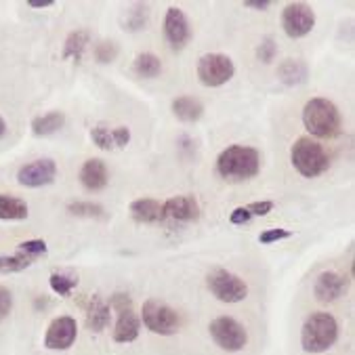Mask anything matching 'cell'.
Returning a JSON list of instances; mask_svg holds the SVG:
<instances>
[{
    "mask_svg": "<svg viewBox=\"0 0 355 355\" xmlns=\"http://www.w3.org/2000/svg\"><path fill=\"white\" fill-rule=\"evenodd\" d=\"M55 179H57V164L51 158L32 160L17 171V183L24 187H32V189L51 185Z\"/></svg>",
    "mask_w": 355,
    "mask_h": 355,
    "instance_id": "11",
    "label": "cell"
},
{
    "mask_svg": "<svg viewBox=\"0 0 355 355\" xmlns=\"http://www.w3.org/2000/svg\"><path fill=\"white\" fill-rule=\"evenodd\" d=\"M291 236H293V232L282 230V227H277V230H265V232H261L259 242L261 244H273V242H279V240H286Z\"/></svg>",
    "mask_w": 355,
    "mask_h": 355,
    "instance_id": "33",
    "label": "cell"
},
{
    "mask_svg": "<svg viewBox=\"0 0 355 355\" xmlns=\"http://www.w3.org/2000/svg\"><path fill=\"white\" fill-rule=\"evenodd\" d=\"M80 183L89 191H101L110 183V171L107 164L101 158H91L80 168Z\"/></svg>",
    "mask_w": 355,
    "mask_h": 355,
    "instance_id": "16",
    "label": "cell"
},
{
    "mask_svg": "<svg viewBox=\"0 0 355 355\" xmlns=\"http://www.w3.org/2000/svg\"><path fill=\"white\" fill-rule=\"evenodd\" d=\"M63 124H65V114L59 110H53V112H46L32 120V132L36 137H49V135H55L57 130H61Z\"/></svg>",
    "mask_w": 355,
    "mask_h": 355,
    "instance_id": "22",
    "label": "cell"
},
{
    "mask_svg": "<svg viewBox=\"0 0 355 355\" xmlns=\"http://www.w3.org/2000/svg\"><path fill=\"white\" fill-rule=\"evenodd\" d=\"M347 293V277L338 271H322L313 284V297L320 303H334Z\"/></svg>",
    "mask_w": 355,
    "mask_h": 355,
    "instance_id": "12",
    "label": "cell"
},
{
    "mask_svg": "<svg viewBox=\"0 0 355 355\" xmlns=\"http://www.w3.org/2000/svg\"><path fill=\"white\" fill-rule=\"evenodd\" d=\"M5 132H7V122H5V118L0 116V139L5 137Z\"/></svg>",
    "mask_w": 355,
    "mask_h": 355,
    "instance_id": "40",
    "label": "cell"
},
{
    "mask_svg": "<svg viewBox=\"0 0 355 355\" xmlns=\"http://www.w3.org/2000/svg\"><path fill=\"white\" fill-rule=\"evenodd\" d=\"M275 55H277V44H275V40H273L271 36L263 38L261 44L257 46V57H259L263 63H271V61L275 59Z\"/></svg>",
    "mask_w": 355,
    "mask_h": 355,
    "instance_id": "32",
    "label": "cell"
},
{
    "mask_svg": "<svg viewBox=\"0 0 355 355\" xmlns=\"http://www.w3.org/2000/svg\"><path fill=\"white\" fill-rule=\"evenodd\" d=\"M210 338L215 340V345L227 353H238L248 345V332L246 328L230 315H221L217 320H212L208 326Z\"/></svg>",
    "mask_w": 355,
    "mask_h": 355,
    "instance_id": "8",
    "label": "cell"
},
{
    "mask_svg": "<svg viewBox=\"0 0 355 355\" xmlns=\"http://www.w3.org/2000/svg\"><path fill=\"white\" fill-rule=\"evenodd\" d=\"M78 338V322L72 315L55 318L44 332V347L49 351H67Z\"/></svg>",
    "mask_w": 355,
    "mask_h": 355,
    "instance_id": "10",
    "label": "cell"
},
{
    "mask_svg": "<svg viewBox=\"0 0 355 355\" xmlns=\"http://www.w3.org/2000/svg\"><path fill=\"white\" fill-rule=\"evenodd\" d=\"M13 309V293L7 286H0V322L7 320Z\"/></svg>",
    "mask_w": 355,
    "mask_h": 355,
    "instance_id": "34",
    "label": "cell"
},
{
    "mask_svg": "<svg viewBox=\"0 0 355 355\" xmlns=\"http://www.w3.org/2000/svg\"><path fill=\"white\" fill-rule=\"evenodd\" d=\"M173 114L181 122H198L202 118V114H204V105L196 97L181 95V97H177L173 101Z\"/></svg>",
    "mask_w": 355,
    "mask_h": 355,
    "instance_id": "21",
    "label": "cell"
},
{
    "mask_svg": "<svg viewBox=\"0 0 355 355\" xmlns=\"http://www.w3.org/2000/svg\"><path fill=\"white\" fill-rule=\"evenodd\" d=\"M139 320L152 334H160V336H173V334H177V330L181 326L179 313L173 307H168L166 303H160L156 299H150L144 303Z\"/></svg>",
    "mask_w": 355,
    "mask_h": 355,
    "instance_id": "7",
    "label": "cell"
},
{
    "mask_svg": "<svg viewBox=\"0 0 355 355\" xmlns=\"http://www.w3.org/2000/svg\"><path fill=\"white\" fill-rule=\"evenodd\" d=\"M135 74L141 78H156L162 72V61L154 53H141L135 57Z\"/></svg>",
    "mask_w": 355,
    "mask_h": 355,
    "instance_id": "24",
    "label": "cell"
},
{
    "mask_svg": "<svg viewBox=\"0 0 355 355\" xmlns=\"http://www.w3.org/2000/svg\"><path fill=\"white\" fill-rule=\"evenodd\" d=\"M148 17H150V11H148V5H135L128 13H126V19H124V26L128 32H137L141 30L146 24H148Z\"/></svg>",
    "mask_w": 355,
    "mask_h": 355,
    "instance_id": "28",
    "label": "cell"
},
{
    "mask_svg": "<svg viewBox=\"0 0 355 355\" xmlns=\"http://www.w3.org/2000/svg\"><path fill=\"white\" fill-rule=\"evenodd\" d=\"M46 250H49V246H46L44 240H26V242H21V244L17 246V252L26 254V257H30V259H34V261H36L38 257L46 254Z\"/></svg>",
    "mask_w": 355,
    "mask_h": 355,
    "instance_id": "31",
    "label": "cell"
},
{
    "mask_svg": "<svg viewBox=\"0 0 355 355\" xmlns=\"http://www.w3.org/2000/svg\"><path fill=\"white\" fill-rule=\"evenodd\" d=\"M236 74V65L230 55L206 53L198 59V78L204 87L217 89L227 85Z\"/></svg>",
    "mask_w": 355,
    "mask_h": 355,
    "instance_id": "6",
    "label": "cell"
},
{
    "mask_svg": "<svg viewBox=\"0 0 355 355\" xmlns=\"http://www.w3.org/2000/svg\"><path fill=\"white\" fill-rule=\"evenodd\" d=\"M164 217L179 221V223H191L200 219V204L193 196H175L162 202Z\"/></svg>",
    "mask_w": 355,
    "mask_h": 355,
    "instance_id": "14",
    "label": "cell"
},
{
    "mask_svg": "<svg viewBox=\"0 0 355 355\" xmlns=\"http://www.w3.org/2000/svg\"><path fill=\"white\" fill-rule=\"evenodd\" d=\"M49 286L55 295L59 297H69L72 291L78 286V277L76 275H69V273H51L49 277Z\"/></svg>",
    "mask_w": 355,
    "mask_h": 355,
    "instance_id": "26",
    "label": "cell"
},
{
    "mask_svg": "<svg viewBox=\"0 0 355 355\" xmlns=\"http://www.w3.org/2000/svg\"><path fill=\"white\" fill-rule=\"evenodd\" d=\"M118 53H120V49H118V44H116L114 40L97 42L95 49H93V55H95V59H97L99 63H112V61H116Z\"/></svg>",
    "mask_w": 355,
    "mask_h": 355,
    "instance_id": "29",
    "label": "cell"
},
{
    "mask_svg": "<svg viewBox=\"0 0 355 355\" xmlns=\"http://www.w3.org/2000/svg\"><path fill=\"white\" fill-rule=\"evenodd\" d=\"M30 215L26 200L11 196V193H0V221H26Z\"/></svg>",
    "mask_w": 355,
    "mask_h": 355,
    "instance_id": "20",
    "label": "cell"
},
{
    "mask_svg": "<svg viewBox=\"0 0 355 355\" xmlns=\"http://www.w3.org/2000/svg\"><path fill=\"white\" fill-rule=\"evenodd\" d=\"M32 9H44V7H53L55 3H53V0H42V3H36V0H30V3H28Z\"/></svg>",
    "mask_w": 355,
    "mask_h": 355,
    "instance_id": "39",
    "label": "cell"
},
{
    "mask_svg": "<svg viewBox=\"0 0 355 355\" xmlns=\"http://www.w3.org/2000/svg\"><path fill=\"white\" fill-rule=\"evenodd\" d=\"M91 139L93 144L101 150H116V144H114V132L103 126V124H97L93 130H91Z\"/></svg>",
    "mask_w": 355,
    "mask_h": 355,
    "instance_id": "30",
    "label": "cell"
},
{
    "mask_svg": "<svg viewBox=\"0 0 355 355\" xmlns=\"http://www.w3.org/2000/svg\"><path fill=\"white\" fill-rule=\"evenodd\" d=\"M89 44H91V34L87 30L69 32L65 42H63V59H76V61H80Z\"/></svg>",
    "mask_w": 355,
    "mask_h": 355,
    "instance_id": "23",
    "label": "cell"
},
{
    "mask_svg": "<svg viewBox=\"0 0 355 355\" xmlns=\"http://www.w3.org/2000/svg\"><path fill=\"white\" fill-rule=\"evenodd\" d=\"M303 124L318 139H330L340 130V112L338 107L324 97H313L303 107Z\"/></svg>",
    "mask_w": 355,
    "mask_h": 355,
    "instance_id": "3",
    "label": "cell"
},
{
    "mask_svg": "<svg viewBox=\"0 0 355 355\" xmlns=\"http://www.w3.org/2000/svg\"><path fill=\"white\" fill-rule=\"evenodd\" d=\"M269 0H246L244 7L246 9H257V11H267L269 9Z\"/></svg>",
    "mask_w": 355,
    "mask_h": 355,
    "instance_id": "38",
    "label": "cell"
},
{
    "mask_svg": "<svg viewBox=\"0 0 355 355\" xmlns=\"http://www.w3.org/2000/svg\"><path fill=\"white\" fill-rule=\"evenodd\" d=\"M114 313H116V324H114V332H112L114 340L120 343V345L137 340L139 332H141V320L135 313V309L126 307V309H120V311H114Z\"/></svg>",
    "mask_w": 355,
    "mask_h": 355,
    "instance_id": "15",
    "label": "cell"
},
{
    "mask_svg": "<svg viewBox=\"0 0 355 355\" xmlns=\"http://www.w3.org/2000/svg\"><path fill=\"white\" fill-rule=\"evenodd\" d=\"M206 286L212 297L221 303H227V305L240 303L248 297L246 282L227 269H212L206 277Z\"/></svg>",
    "mask_w": 355,
    "mask_h": 355,
    "instance_id": "5",
    "label": "cell"
},
{
    "mask_svg": "<svg viewBox=\"0 0 355 355\" xmlns=\"http://www.w3.org/2000/svg\"><path fill=\"white\" fill-rule=\"evenodd\" d=\"M112 132H114L116 148H126L128 146V141H130V128L128 126H116V128H112Z\"/></svg>",
    "mask_w": 355,
    "mask_h": 355,
    "instance_id": "37",
    "label": "cell"
},
{
    "mask_svg": "<svg viewBox=\"0 0 355 355\" xmlns=\"http://www.w3.org/2000/svg\"><path fill=\"white\" fill-rule=\"evenodd\" d=\"M67 212L74 217H87V219H103L105 217V208L101 204L95 202H69L67 204Z\"/></svg>",
    "mask_w": 355,
    "mask_h": 355,
    "instance_id": "25",
    "label": "cell"
},
{
    "mask_svg": "<svg viewBox=\"0 0 355 355\" xmlns=\"http://www.w3.org/2000/svg\"><path fill=\"white\" fill-rule=\"evenodd\" d=\"M282 28L288 38H303L315 28V11L305 3H291L282 11Z\"/></svg>",
    "mask_w": 355,
    "mask_h": 355,
    "instance_id": "9",
    "label": "cell"
},
{
    "mask_svg": "<svg viewBox=\"0 0 355 355\" xmlns=\"http://www.w3.org/2000/svg\"><path fill=\"white\" fill-rule=\"evenodd\" d=\"M250 219H252V215L248 212V208H246V206H238V208H234V210H232V215H230V223H232V225H246Z\"/></svg>",
    "mask_w": 355,
    "mask_h": 355,
    "instance_id": "36",
    "label": "cell"
},
{
    "mask_svg": "<svg viewBox=\"0 0 355 355\" xmlns=\"http://www.w3.org/2000/svg\"><path fill=\"white\" fill-rule=\"evenodd\" d=\"M217 173L227 181H248L261 173V154L250 146H230L217 156Z\"/></svg>",
    "mask_w": 355,
    "mask_h": 355,
    "instance_id": "1",
    "label": "cell"
},
{
    "mask_svg": "<svg viewBox=\"0 0 355 355\" xmlns=\"http://www.w3.org/2000/svg\"><path fill=\"white\" fill-rule=\"evenodd\" d=\"M338 340V322L328 311L311 313L301 328V347L305 353H326Z\"/></svg>",
    "mask_w": 355,
    "mask_h": 355,
    "instance_id": "2",
    "label": "cell"
},
{
    "mask_svg": "<svg viewBox=\"0 0 355 355\" xmlns=\"http://www.w3.org/2000/svg\"><path fill=\"white\" fill-rule=\"evenodd\" d=\"M128 210H130V217L137 223H162L166 219L162 202H158L154 198H139V200L130 202Z\"/></svg>",
    "mask_w": 355,
    "mask_h": 355,
    "instance_id": "17",
    "label": "cell"
},
{
    "mask_svg": "<svg viewBox=\"0 0 355 355\" xmlns=\"http://www.w3.org/2000/svg\"><path fill=\"white\" fill-rule=\"evenodd\" d=\"M164 36L173 49H183L191 40V26L179 7H171L164 17Z\"/></svg>",
    "mask_w": 355,
    "mask_h": 355,
    "instance_id": "13",
    "label": "cell"
},
{
    "mask_svg": "<svg viewBox=\"0 0 355 355\" xmlns=\"http://www.w3.org/2000/svg\"><path fill=\"white\" fill-rule=\"evenodd\" d=\"M85 311H87V326L93 332H103L112 322V309L99 295L89 297Z\"/></svg>",
    "mask_w": 355,
    "mask_h": 355,
    "instance_id": "18",
    "label": "cell"
},
{
    "mask_svg": "<svg viewBox=\"0 0 355 355\" xmlns=\"http://www.w3.org/2000/svg\"><path fill=\"white\" fill-rule=\"evenodd\" d=\"M34 259L21 254V252H15V254H0V273H19V271H26L28 267H32Z\"/></svg>",
    "mask_w": 355,
    "mask_h": 355,
    "instance_id": "27",
    "label": "cell"
},
{
    "mask_svg": "<svg viewBox=\"0 0 355 355\" xmlns=\"http://www.w3.org/2000/svg\"><path fill=\"white\" fill-rule=\"evenodd\" d=\"M309 76V67L301 59H284L277 65V78L286 87H299L307 80Z\"/></svg>",
    "mask_w": 355,
    "mask_h": 355,
    "instance_id": "19",
    "label": "cell"
},
{
    "mask_svg": "<svg viewBox=\"0 0 355 355\" xmlns=\"http://www.w3.org/2000/svg\"><path fill=\"white\" fill-rule=\"evenodd\" d=\"M291 162L305 179H315L330 168V156L326 148L311 137H299L291 148Z\"/></svg>",
    "mask_w": 355,
    "mask_h": 355,
    "instance_id": "4",
    "label": "cell"
},
{
    "mask_svg": "<svg viewBox=\"0 0 355 355\" xmlns=\"http://www.w3.org/2000/svg\"><path fill=\"white\" fill-rule=\"evenodd\" d=\"M246 208H248V212H250L252 217H265V215H269V212L273 210V202H271V200L252 202V204H248Z\"/></svg>",
    "mask_w": 355,
    "mask_h": 355,
    "instance_id": "35",
    "label": "cell"
}]
</instances>
